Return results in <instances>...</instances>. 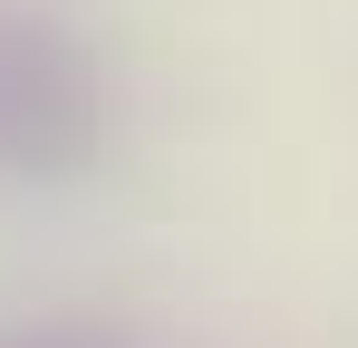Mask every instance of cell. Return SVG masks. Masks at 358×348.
<instances>
[{"label":"cell","mask_w":358,"mask_h":348,"mask_svg":"<svg viewBox=\"0 0 358 348\" xmlns=\"http://www.w3.org/2000/svg\"><path fill=\"white\" fill-rule=\"evenodd\" d=\"M29 348H87V339H29Z\"/></svg>","instance_id":"2"},{"label":"cell","mask_w":358,"mask_h":348,"mask_svg":"<svg viewBox=\"0 0 358 348\" xmlns=\"http://www.w3.org/2000/svg\"><path fill=\"white\" fill-rule=\"evenodd\" d=\"M107 145V78L59 20L0 10V174L59 184Z\"/></svg>","instance_id":"1"}]
</instances>
